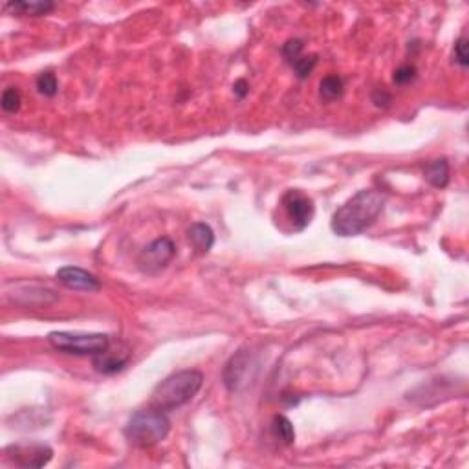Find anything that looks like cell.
I'll use <instances>...</instances> for the list:
<instances>
[{
  "label": "cell",
  "instance_id": "6da1fadb",
  "mask_svg": "<svg viewBox=\"0 0 469 469\" xmlns=\"http://www.w3.org/2000/svg\"><path fill=\"white\" fill-rule=\"evenodd\" d=\"M385 195L376 189H361L332 217V231L339 237H358L372 226L385 207Z\"/></svg>",
  "mask_w": 469,
  "mask_h": 469
},
{
  "label": "cell",
  "instance_id": "7a4b0ae2",
  "mask_svg": "<svg viewBox=\"0 0 469 469\" xmlns=\"http://www.w3.org/2000/svg\"><path fill=\"white\" fill-rule=\"evenodd\" d=\"M204 385V374L200 370L187 369L173 372L159 382L152 391V407L159 410H174L185 406L200 392Z\"/></svg>",
  "mask_w": 469,
  "mask_h": 469
},
{
  "label": "cell",
  "instance_id": "3957f363",
  "mask_svg": "<svg viewBox=\"0 0 469 469\" xmlns=\"http://www.w3.org/2000/svg\"><path fill=\"white\" fill-rule=\"evenodd\" d=\"M169 431H171V422L167 415L164 410L152 407L147 410H138L136 415H133L125 427V438L134 447L149 449L165 440Z\"/></svg>",
  "mask_w": 469,
  "mask_h": 469
},
{
  "label": "cell",
  "instance_id": "277c9868",
  "mask_svg": "<svg viewBox=\"0 0 469 469\" xmlns=\"http://www.w3.org/2000/svg\"><path fill=\"white\" fill-rule=\"evenodd\" d=\"M48 343L55 351L73 355H97L110 346V339L105 334L83 332H51Z\"/></svg>",
  "mask_w": 469,
  "mask_h": 469
},
{
  "label": "cell",
  "instance_id": "5b68a950",
  "mask_svg": "<svg viewBox=\"0 0 469 469\" xmlns=\"http://www.w3.org/2000/svg\"><path fill=\"white\" fill-rule=\"evenodd\" d=\"M176 255V244L169 237H162L152 240L145 250L138 257V268L142 269L143 274L156 275L162 269L169 266V262Z\"/></svg>",
  "mask_w": 469,
  "mask_h": 469
},
{
  "label": "cell",
  "instance_id": "8992f818",
  "mask_svg": "<svg viewBox=\"0 0 469 469\" xmlns=\"http://www.w3.org/2000/svg\"><path fill=\"white\" fill-rule=\"evenodd\" d=\"M281 205H283L284 213H286L288 220L292 222L296 231H303L310 226L315 213V205L310 196H306L299 189H290V191L284 193Z\"/></svg>",
  "mask_w": 469,
  "mask_h": 469
},
{
  "label": "cell",
  "instance_id": "52a82bcc",
  "mask_svg": "<svg viewBox=\"0 0 469 469\" xmlns=\"http://www.w3.org/2000/svg\"><path fill=\"white\" fill-rule=\"evenodd\" d=\"M6 456L20 468H42L51 461L54 449L46 444H11L6 447Z\"/></svg>",
  "mask_w": 469,
  "mask_h": 469
},
{
  "label": "cell",
  "instance_id": "ba28073f",
  "mask_svg": "<svg viewBox=\"0 0 469 469\" xmlns=\"http://www.w3.org/2000/svg\"><path fill=\"white\" fill-rule=\"evenodd\" d=\"M57 281L63 286L75 290V292H99L101 290V281L94 274L87 272V269L78 268V266H64V268L57 269L55 274Z\"/></svg>",
  "mask_w": 469,
  "mask_h": 469
},
{
  "label": "cell",
  "instance_id": "9c48e42d",
  "mask_svg": "<svg viewBox=\"0 0 469 469\" xmlns=\"http://www.w3.org/2000/svg\"><path fill=\"white\" fill-rule=\"evenodd\" d=\"M251 367V354L248 351H238L237 354L233 355L231 360L226 363L222 372L224 385L228 387V391L237 392L244 385V379L250 374Z\"/></svg>",
  "mask_w": 469,
  "mask_h": 469
},
{
  "label": "cell",
  "instance_id": "30bf717a",
  "mask_svg": "<svg viewBox=\"0 0 469 469\" xmlns=\"http://www.w3.org/2000/svg\"><path fill=\"white\" fill-rule=\"evenodd\" d=\"M130 360V352L125 348L123 352H116L112 348H106L105 352H101V354L94 355L92 358V365H94V369L101 374H116L119 370L125 369V365L128 363Z\"/></svg>",
  "mask_w": 469,
  "mask_h": 469
},
{
  "label": "cell",
  "instance_id": "8fae6325",
  "mask_svg": "<svg viewBox=\"0 0 469 469\" xmlns=\"http://www.w3.org/2000/svg\"><path fill=\"white\" fill-rule=\"evenodd\" d=\"M187 238H189L193 250H195L198 255L209 253L211 248H213L214 244L213 229H211L209 224L205 222L193 224L191 228L187 229Z\"/></svg>",
  "mask_w": 469,
  "mask_h": 469
},
{
  "label": "cell",
  "instance_id": "7c38bea8",
  "mask_svg": "<svg viewBox=\"0 0 469 469\" xmlns=\"http://www.w3.org/2000/svg\"><path fill=\"white\" fill-rule=\"evenodd\" d=\"M6 8L11 9V11L17 15L41 17V15H48L50 11H54L55 4L54 2H48V0H35V2H30V0H18V2H8Z\"/></svg>",
  "mask_w": 469,
  "mask_h": 469
},
{
  "label": "cell",
  "instance_id": "4fadbf2b",
  "mask_svg": "<svg viewBox=\"0 0 469 469\" xmlns=\"http://www.w3.org/2000/svg\"><path fill=\"white\" fill-rule=\"evenodd\" d=\"M424 174L431 185L437 187V189H444L449 183V164H447V159H431L429 164H425Z\"/></svg>",
  "mask_w": 469,
  "mask_h": 469
},
{
  "label": "cell",
  "instance_id": "5bb4252c",
  "mask_svg": "<svg viewBox=\"0 0 469 469\" xmlns=\"http://www.w3.org/2000/svg\"><path fill=\"white\" fill-rule=\"evenodd\" d=\"M272 433H274V437L277 438L279 442L286 444V446L296 442V429H293V424L284 415L275 416L274 422H272Z\"/></svg>",
  "mask_w": 469,
  "mask_h": 469
},
{
  "label": "cell",
  "instance_id": "9a60e30c",
  "mask_svg": "<svg viewBox=\"0 0 469 469\" xmlns=\"http://www.w3.org/2000/svg\"><path fill=\"white\" fill-rule=\"evenodd\" d=\"M319 94L324 101H336L343 96V79L339 75H327L319 85Z\"/></svg>",
  "mask_w": 469,
  "mask_h": 469
},
{
  "label": "cell",
  "instance_id": "2e32d148",
  "mask_svg": "<svg viewBox=\"0 0 469 469\" xmlns=\"http://www.w3.org/2000/svg\"><path fill=\"white\" fill-rule=\"evenodd\" d=\"M37 90L39 94L46 97H54L59 90V83H57V78H55L54 72H44L41 73L39 78H37Z\"/></svg>",
  "mask_w": 469,
  "mask_h": 469
},
{
  "label": "cell",
  "instance_id": "e0dca14e",
  "mask_svg": "<svg viewBox=\"0 0 469 469\" xmlns=\"http://www.w3.org/2000/svg\"><path fill=\"white\" fill-rule=\"evenodd\" d=\"M315 64H317V55H301L299 59L293 61L292 68L293 72H296L297 78L306 79L312 75Z\"/></svg>",
  "mask_w": 469,
  "mask_h": 469
},
{
  "label": "cell",
  "instance_id": "ac0fdd59",
  "mask_svg": "<svg viewBox=\"0 0 469 469\" xmlns=\"http://www.w3.org/2000/svg\"><path fill=\"white\" fill-rule=\"evenodd\" d=\"M0 103H2V109H4L6 112L15 114V112H18V109H20V103H23V99H20V92H18L15 87L6 88Z\"/></svg>",
  "mask_w": 469,
  "mask_h": 469
},
{
  "label": "cell",
  "instance_id": "d6986e66",
  "mask_svg": "<svg viewBox=\"0 0 469 469\" xmlns=\"http://www.w3.org/2000/svg\"><path fill=\"white\" fill-rule=\"evenodd\" d=\"M303 48H305V44H303L301 39H290V41L284 42L281 51H283L284 59L292 64L293 61H297L303 55Z\"/></svg>",
  "mask_w": 469,
  "mask_h": 469
},
{
  "label": "cell",
  "instance_id": "ffe728a7",
  "mask_svg": "<svg viewBox=\"0 0 469 469\" xmlns=\"http://www.w3.org/2000/svg\"><path fill=\"white\" fill-rule=\"evenodd\" d=\"M415 79H416V68L413 64H403V66H400V68L394 72V75H392V81L396 83V85H400V87L409 85V83H413Z\"/></svg>",
  "mask_w": 469,
  "mask_h": 469
},
{
  "label": "cell",
  "instance_id": "44dd1931",
  "mask_svg": "<svg viewBox=\"0 0 469 469\" xmlns=\"http://www.w3.org/2000/svg\"><path fill=\"white\" fill-rule=\"evenodd\" d=\"M455 61L461 64L462 68H465L469 64V54H468V37L461 35L458 41L455 42Z\"/></svg>",
  "mask_w": 469,
  "mask_h": 469
},
{
  "label": "cell",
  "instance_id": "7402d4cb",
  "mask_svg": "<svg viewBox=\"0 0 469 469\" xmlns=\"http://www.w3.org/2000/svg\"><path fill=\"white\" fill-rule=\"evenodd\" d=\"M392 101V96L389 94V92L382 90V88H378V90L372 92V103L376 106H383V109H387L389 105H391Z\"/></svg>",
  "mask_w": 469,
  "mask_h": 469
},
{
  "label": "cell",
  "instance_id": "603a6c76",
  "mask_svg": "<svg viewBox=\"0 0 469 469\" xmlns=\"http://www.w3.org/2000/svg\"><path fill=\"white\" fill-rule=\"evenodd\" d=\"M233 92H235V96H238L240 99L246 97L248 92H250V85H248L246 79H238V81L233 85Z\"/></svg>",
  "mask_w": 469,
  "mask_h": 469
}]
</instances>
